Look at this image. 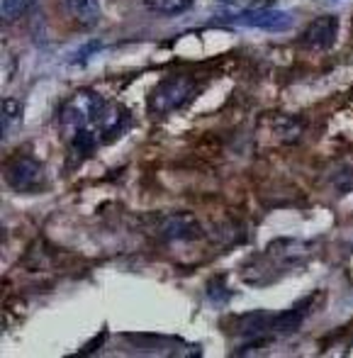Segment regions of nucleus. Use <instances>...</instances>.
I'll list each match as a JSON object with an SVG mask.
<instances>
[{
  "label": "nucleus",
  "mask_w": 353,
  "mask_h": 358,
  "mask_svg": "<svg viewBox=\"0 0 353 358\" xmlns=\"http://www.w3.org/2000/svg\"><path fill=\"white\" fill-rule=\"evenodd\" d=\"M5 180L17 193H37V190L44 188V169L39 161L22 156L5 169Z\"/></svg>",
  "instance_id": "3"
},
{
  "label": "nucleus",
  "mask_w": 353,
  "mask_h": 358,
  "mask_svg": "<svg viewBox=\"0 0 353 358\" xmlns=\"http://www.w3.org/2000/svg\"><path fill=\"white\" fill-rule=\"evenodd\" d=\"M159 231H161V239L166 241H193L200 236L203 227H200L198 217L193 213H173L164 217Z\"/></svg>",
  "instance_id": "6"
},
{
  "label": "nucleus",
  "mask_w": 353,
  "mask_h": 358,
  "mask_svg": "<svg viewBox=\"0 0 353 358\" xmlns=\"http://www.w3.org/2000/svg\"><path fill=\"white\" fill-rule=\"evenodd\" d=\"M336 37H339V17L336 15H322L305 27L300 44L305 49H312V52H326L329 47H334Z\"/></svg>",
  "instance_id": "4"
},
{
  "label": "nucleus",
  "mask_w": 353,
  "mask_h": 358,
  "mask_svg": "<svg viewBox=\"0 0 353 358\" xmlns=\"http://www.w3.org/2000/svg\"><path fill=\"white\" fill-rule=\"evenodd\" d=\"M264 129L268 134H273L275 142L280 144H295L302 139L305 132V124L297 122L295 117H287V115H271L264 120Z\"/></svg>",
  "instance_id": "7"
},
{
  "label": "nucleus",
  "mask_w": 353,
  "mask_h": 358,
  "mask_svg": "<svg viewBox=\"0 0 353 358\" xmlns=\"http://www.w3.org/2000/svg\"><path fill=\"white\" fill-rule=\"evenodd\" d=\"M95 144V134L90 132L88 127L85 129H75V137H73V146H78L80 151H90Z\"/></svg>",
  "instance_id": "14"
},
{
  "label": "nucleus",
  "mask_w": 353,
  "mask_h": 358,
  "mask_svg": "<svg viewBox=\"0 0 353 358\" xmlns=\"http://www.w3.org/2000/svg\"><path fill=\"white\" fill-rule=\"evenodd\" d=\"M161 15H180L193 5V0H146Z\"/></svg>",
  "instance_id": "12"
},
{
  "label": "nucleus",
  "mask_w": 353,
  "mask_h": 358,
  "mask_svg": "<svg viewBox=\"0 0 353 358\" xmlns=\"http://www.w3.org/2000/svg\"><path fill=\"white\" fill-rule=\"evenodd\" d=\"M69 13L75 17V22L83 27H95L100 22V3L98 0H64Z\"/></svg>",
  "instance_id": "9"
},
{
  "label": "nucleus",
  "mask_w": 353,
  "mask_h": 358,
  "mask_svg": "<svg viewBox=\"0 0 353 358\" xmlns=\"http://www.w3.org/2000/svg\"><path fill=\"white\" fill-rule=\"evenodd\" d=\"M105 115V100L95 90H78L73 98L64 105V124L75 129H85L98 122Z\"/></svg>",
  "instance_id": "2"
},
{
  "label": "nucleus",
  "mask_w": 353,
  "mask_h": 358,
  "mask_svg": "<svg viewBox=\"0 0 353 358\" xmlns=\"http://www.w3.org/2000/svg\"><path fill=\"white\" fill-rule=\"evenodd\" d=\"M195 95V83L188 76H173L166 78L156 85V90L151 93V110L159 115H168L173 110L183 108L190 98Z\"/></svg>",
  "instance_id": "1"
},
{
  "label": "nucleus",
  "mask_w": 353,
  "mask_h": 358,
  "mask_svg": "<svg viewBox=\"0 0 353 358\" xmlns=\"http://www.w3.org/2000/svg\"><path fill=\"white\" fill-rule=\"evenodd\" d=\"M312 302H315V297H307V300H302L300 305L285 310L282 315H273V322H271V331H278V334H290V331L300 329V324L305 322L307 312H310Z\"/></svg>",
  "instance_id": "8"
},
{
  "label": "nucleus",
  "mask_w": 353,
  "mask_h": 358,
  "mask_svg": "<svg viewBox=\"0 0 353 358\" xmlns=\"http://www.w3.org/2000/svg\"><path fill=\"white\" fill-rule=\"evenodd\" d=\"M20 117V103L15 98L3 100V132L8 134V129L13 127V122Z\"/></svg>",
  "instance_id": "13"
},
{
  "label": "nucleus",
  "mask_w": 353,
  "mask_h": 358,
  "mask_svg": "<svg viewBox=\"0 0 353 358\" xmlns=\"http://www.w3.org/2000/svg\"><path fill=\"white\" fill-rule=\"evenodd\" d=\"M37 0H3L0 3V15H3L5 22H15L27 13Z\"/></svg>",
  "instance_id": "11"
},
{
  "label": "nucleus",
  "mask_w": 353,
  "mask_h": 358,
  "mask_svg": "<svg viewBox=\"0 0 353 358\" xmlns=\"http://www.w3.org/2000/svg\"><path fill=\"white\" fill-rule=\"evenodd\" d=\"M219 3H226V5H236V3H241V0H219Z\"/></svg>",
  "instance_id": "15"
},
{
  "label": "nucleus",
  "mask_w": 353,
  "mask_h": 358,
  "mask_svg": "<svg viewBox=\"0 0 353 358\" xmlns=\"http://www.w3.org/2000/svg\"><path fill=\"white\" fill-rule=\"evenodd\" d=\"M271 322H273V315H268V312H264V310L249 312V315H244L239 320L236 329H239L241 336H259L271 329Z\"/></svg>",
  "instance_id": "10"
},
{
  "label": "nucleus",
  "mask_w": 353,
  "mask_h": 358,
  "mask_svg": "<svg viewBox=\"0 0 353 358\" xmlns=\"http://www.w3.org/2000/svg\"><path fill=\"white\" fill-rule=\"evenodd\" d=\"M234 24L241 27H254V29H273V32H282V29L292 27V15L285 10H249L236 17H231Z\"/></svg>",
  "instance_id": "5"
}]
</instances>
